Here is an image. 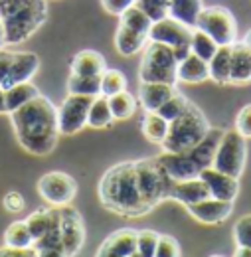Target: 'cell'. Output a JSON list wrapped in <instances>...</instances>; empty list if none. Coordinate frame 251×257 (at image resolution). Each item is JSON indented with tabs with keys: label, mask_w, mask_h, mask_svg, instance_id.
Segmentation results:
<instances>
[{
	"label": "cell",
	"mask_w": 251,
	"mask_h": 257,
	"mask_svg": "<svg viewBox=\"0 0 251 257\" xmlns=\"http://www.w3.org/2000/svg\"><path fill=\"white\" fill-rule=\"evenodd\" d=\"M16 133L18 145L34 157H48L60 137L58 128V107L42 93L8 113Z\"/></svg>",
	"instance_id": "6da1fadb"
},
{
	"label": "cell",
	"mask_w": 251,
	"mask_h": 257,
	"mask_svg": "<svg viewBox=\"0 0 251 257\" xmlns=\"http://www.w3.org/2000/svg\"><path fill=\"white\" fill-rule=\"evenodd\" d=\"M99 200L105 210L123 216V218H141L147 216L151 210L145 204L139 192L135 161L119 162L111 166L99 180Z\"/></svg>",
	"instance_id": "7a4b0ae2"
},
{
	"label": "cell",
	"mask_w": 251,
	"mask_h": 257,
	"mask_svg": "<svg viewBox=\"0 0 251 257\" xmlns=\"http://www.w3.org/2000/svg\"><path fill=\"white\" fill-rule=\"evenodd\" d=\"M48 18V0H0L6 46L26 42Z\"/></svg>",
	"instance_id": "3957f363"
},
{
	"label": "cell",
	"mask_w": 251,
	"mask_h": 257,
	"mask_svg": "<svg viewBox=\"0 0 251 257\" xmlns=\"http://www.w3.org/2000/svg\"><path fill=\"white\" fill-rule=\"evenodd\" d=\"M210 131L206 115L194 105L188 103L186 111L168 123V133L160 145L162 153H188L192 151Z\"/></svg>",
	"instance_id": "277c9868"
},
{
	"label": "cell",
	"mask_w": 251,
	"mask_h": 257,
	"mask_svg": "<svg viewBox=\"0 0 251 257\" xmlns=\"http://www.w3.org/2000/svg\"><path fill=\"white\" fill-rule=\"evenodd\" d=\"M135 174H137L139 192L151 212L164 200H170V190L174 180L166 174V170L162 168L157 157L135 161Z\"/></svg>",
	"instance_id": "5b68a950"
},
{
	"label": "cell",
	"mask_w": 251,
	"mask_h": 257,
	"mask_svg": "<svg viewBox=\"0 0 251 257\" xmlns=\"http://www.w3.org/2000/svg\"><path fill=\"white\" fill-rule=\"evenodd\" d=\"M176 67L178 60L174 56V50L151 42L145 46L143 50V62L139 67V79L141 83H168V85H176L178 77H176Z\"/></svg>",
	"instance_id": "8992f818"
},
{
	"label": "cell",
	"mask_w": 251,
	"mask_h": 257,
	"mask_svg": "<svg viewBox=\"0 0 251 257\" xmlns=\"http://www.w3.org/2000/svg\"><path fill=\"white\" fill-rule=\"evenodd\" d=\"M247 139L241 137L235 128L223 131V137L220 141V147L216 151V157L212 166L223 174H229L233 178H239L245 170L247 162Z\"/></svg>",
	"instance_id": "52a82bcc"
},
{
	"label": "cell",
	"mask_w": 251,
	"mask_h": 257,
	"mask_svg": "<svg viewBox=\"0 0 251 257\" xmlns=\"http://www.w3.org/2000/svg\"><path fill=\"white\" fill-rule=\"evenodd\" d=\"M194 28L206 32L218 46H231L237 42V22L223 6H204Z\"/></svg>",
	"instance_id": "ba28073f"
},
{
	"label": "cell",
	"mask_w": 251,
	"mask_h": 257,
	"mask_svg": "<svg viewBox=\"0 0 251 257\" xmlns=\"http://www.w3.org/2000/svg\"><path fill=\"white\" fill-rule=\"evenodd\" d=\"M192 30L186 24L166 16L158 22H153L151 26V32H149V40L151 42H158V44H164L168 48L174 50V56L176 60H184L190 54V40H192Z\"/></svg>",
	"instance_id": "9c48e42d"
},
{
	"label": "cell",
	"mask_w": 251,
	"mask_h": 257,
	"mask_svg": "<svg viewBox=\"0 0 251 257\" xmlns=\"http://www.w3.org/2000/svg\"><path fill=\"white\" fill-rule=\"evenodd\" d=\"M93 97L85 95H69L63 99L58 107V128L60 135L71 137L77 135L83 127H87V113L91 107Z\"/></svg>",
	"instance_id": "30bf717a"
},
{
	"label": "cell",
	"mask_w": 251,
	"mask_h": 257,
	"mask_svg": "<svg viewBox=\"0 0 251 257\" xmlns=\"http://www.w3.org/2000/svg\"><path fill=\"white\" fill-rule=\"evenodd\" d=\"M38 192L50 206H67L77 194V184L69 174L52 170L38 180Z\"/></svg>",
	"instance_id": "8fae6325"
},
{
	"label": "cell",
	"mask_w": 251,
	"mask_h": 257,
	"mask_svg": "<svg viewBox=\"0 0 251 257\" xmlns=\"http://www.w3.org/2000/svg\"><path fill=\"white\" fill-rule=\"evenodd\" d=\"M58 212V222H60V235H62L63 251L69 257H73L85 241V227H83V218L81 214L67 206H54Z\"/></svg>",
	"instance_id": "7c38bea8"
},
{
	"label": "cell",
	"mask_w": 251,
	"mask_h": 257,
	"mask_svg": "<svg viewBox=\"0 0 251 257\" xmlns=\"http://www.w3.org/2000/svg\"><path fill=\"white\" fill-rule=\"evenodd\" d=\"M188 210V214L200 224L214 225L225 222L231 212H233V202H225V200H218V198H206L198 204H190L184 206Z\"/></svg>",
	"instance_id": "4fadbf2b"
},
{
	"label": "cell",
	"mask_w": 251,
	"mask_h": 257,
	"mask_svg": "<svg viewBox=\"0 0 251 257\" xmlns=\"http://www.w3.org/2000/svg\"><path fill=\"white\" fill-rule=\"evenodd\" d=\"M200 178L210 188L212 198L225 200V202H233L237 198V194H239V178H233L229 174H223L220 170H216L214 166L204 168L200 172Z\"/></svg>",
	"instance_id": "5bb4252c"
},
{
	"label": "cell",
	"mask_w": 251,
	"mask_h": 257,
	"mask_svg": "<svg viewBox=\"0 0 251 257\" xmlns=\"http://www.w3.org/2000/svg\"><path fill=\"white\" fill-rule=\"evenodd\" d=\"M157 159L174 182L200 176V168L190 159L188 153H160Z\"/></svg>",
	"instance_id": "9a60e30c"
},
{
	"label": "cell",
	"mask_w": 251,
	"mask_h": 257,
	"mask_svg": "<svg viewBox=\"0 0 251 257\" xmlns=\"http://www.w3.org/2000/svg\"><path fill=\"white\" fill-rule=\"evenodd\" d=\"M38 69H40V58L34 52H16L14 62L8 71V77L4 81V89L12 87L16 83L32 81V77L38 73Z\"/></svg>",
	"instance_id": "2e32d148"
},
{
	"label": "cell",
	"mask_w": 251,
	"mask_h": 257,
	"mask_svg": "<svg viewBox=\"0 0 251 257\" xmlns=\"http://www.w3.org/2000/svg\"><path fill=\"white\" fill-rule=\"evenodd\" d=\"M223 137V128L220 127H210V131L206 133V137L192 149L188 151L190 159L196 162V166L200 168V172L204 168H210L212 162H214V157H216V151L220 147V141Z\"/></svg>",
	"instance_id": "e0dca14e"
},
{
	"label": "cell",
	"mask_w": 251,
	"mask_h": 257,
	"mask_svg": "<svg viewBox=\"0 0 251 257\" xmlns=\"http://www.w3.org/2000/svg\"><path fill=\"white\" fill-rule=\"evenodd\" d=\"M210 188L206 186V182L196 176V178H190V180H180V182H174L172 184V190H170V200H176L180 202L182 206H190V204H198L206 198H210Z\"/></svg>",
	"instance_id": "ac0fdd59"
},
{
	"label": "cell",
	"mask_w": 251,
	"mask_h": 257,
	"mask_svg": "<svg viewBox=\"0 0 251 257\" xmlns=\"http://www.w3.org/2000/svg\"><path fill=\"white\" fill-rule=\"evenodd\" d=\"M229 83L231 85H245L251 83V50L237 40L231 46V69H229Z\"/></svg>",
	"instance_id": "d6986e66"
},
{
	"label": "cell",
	"mask_w": 251,
	"mask_h": 257,
	"mask_svg": "<svg viewBox=\"0 0 251 257\" xmlns=\"http://www.w3.org/2000/svg\"><path fill=\"white\" fill-rule=\"evenodd\" d=\"M176 93V85L168 83H141L139 101L145 111H158L170 97Z\"/></svg>",
	"instance_id": "ffe728a7"
},
{
	"label": "cell",
	"mask_w": 251,
	"mask_h": 257,
	"mask_svg": "<svg viewBox=\"0 0 251 257\" xmlns=\"http://www.w3.org/2000/svg\"><path fill=\"white\" fill-rule=\"evenodd\" d=\"M107 69L105 58L95 50H81L71 60V73L75 75H87V77H99Z\"/></svg>",
	"instance_id": "44dd1931"
},
{
	"label": "cell",
	"mask_w": 251,
	"mask_h": 257,
	"mask_svg": "<svg viewBox=\"0 0 251 257\" xmlns=\"http://www.w3.org/2000/svg\"><path fill=\"white\" fill-rule=\"evenodd\" d=\"M176 77H178V81H182V83H202V81L210 79L208 62H204L202 58H198L196 54L190 52L184 60L178 62Z\"/></svg>",
	"instance_id": "7402d4cb"
},
{
	"label": "cell",
	"mask_w": 251,
	"mask_h": 257,
	"mask_svg": "<svg viewBox=\"0 0 251 257\" xmlns=\"http://www.w3.org/2000/svg\"><path fill=\"white\" fill-rule=\"evenodd\" d=\"M147 44H149V36L135 32V30L119 24V28L115 32V50L121 56H125V58L137 56V54H141L145 50Z\"/></svg>",
	"instance_id": "603a6c76"
},
{
	"label": "cell",
	"mask_w": 251,
	"mask_h": 257,
	"mask_svg": "<svg viewBox=\"0 0 251 257\" xmlns=\"http://www.w3.org/2000/svg\"><path fill=\"white\" fill-rule=\"evenodd\" d=\"M233 46V44H231ZM231 46H220L214 58L208 62L210 79L218 85H229V69H231Z\"/></svg>",
	"instance_id": "cb8c5ba5"
},
{
	"label": "cell",
	"mask_w": 251,
	"mask_h": 257,
	"mask_svg": "<svg viewBox=\"0 0 251 257\" xmlns=\"http://www.w3.org/2000/svg\"><path fill=\"white\" fill-rule=\"evenodd\" d=\"M204 10V2L202 0H170V12L168 16L186 24L190 28L196 26L200 12Z\"/></svg>",
	"instance_id": "d4e9b609"
},
{
	"label": "cell",
	"mask_w": 251,
	"mask_h": 257,
	"mask_svg": "<svg viewBox=\"0 0 251 257\" xmlns=\"http://www.w3.org/2000/svg\"><path fill=\"white\" fill-rule=\"evenodd\" d=\"M56 208L52 206V208H40V210H36L34 214H30L24 222L28 225V229H30L32 237H34V241H38L40 237H44L48 231H52L54 229V225H56Z\"/></svg>",
	"instance_id": "484cf974"
},
{
	"label": "cell",
	"mask_w": 251,
	"mask_h": 257,
	"mask_svg": "<svg viewBox=\"0 0 251 257\" xmlns=\"http://www.w3.org/2000/svg\"><path fill=\"white\" fill-rule=\"evenodd\" d=\"M40 95L38 87L32 81H24V83H16L12 87L6 89V113H12L16 109H20L22 105H26L34 97Z\"/></svg>",
	"instance_id": "4316f807"
},
{
	"label": "cell",
	"mask_w": 251,
	"mask_h": 257,
	"mask_svg": "<svg viewBox=\"0 0 251 257\" xmlns=\"http://www.w3.org/2000/svg\"><path fill=\"white\" fill-rule=\"evenodd\" d=\"M113 115H111V107H109V99L105 95H97L91 101L89 113H87V127L91 128H107L113 123Z\"/></svg>",
	"instance_id": "83f0119b"
},
{
	"label": "cell",
	"mask_w": 251,
	"mask_h": 257,
	"mask_svg": "<svg viewBox=\"0 0 251 257\" xmlns=\"http://www.w3.org/2000/svg\"><path fill=\"white\" fill-rule=\"evenodd\" d=\"M105 243L121 257H129L133 251H137V229H131V227L117 229L105 239Z\"/></svg>",
	"instance_id": "f1b7e54d"
},
{
	"label": "cell",
	"mask_w": 251,
	"mask_h": 257,
	"mask_svg": "<svg viewBox=\"0 0 251 257\" xmlns=\"http://www.w3.org/2000/svg\"><path fill=\"white\" fill-rule=\"evenodd\" d=\"M141 128H143V135L147 141H151L153 145H162V141L168 133V121L162 119L157 111H147Z\"/></svg>",
	"instance_id": "f546056e"
},
{
	"label": "cell",
	"mask_w": 251,
	"mask_h": 257,
	"mask_svg": "<svg viewBox=\"0 0 251 257\" xmlns=\"http://www.w3.org/2000/svg\"><path fill=\"white\" fill-rule=\"evenodd\" d=\"M4 245L8 247H16V249H28L34 247V237H32L30 229L26 222H14L6 227L4 231Z\"/></svg>",
	"instance_id": "4dcf8cb0"
},
{
	"label": "cell",
	"mask_w": 251,
	"mask_h": 257,
	"mask_svg": "<svg viewBox=\"0 0 251 257\" xmlns=\"http://www.w3.org/2000/svg\"><path fill=\"white\" fill-rule=\"evenodd\" d=\"M67 93L85 97L101 95V75L99 77H87V75L71 73L69 79H67Z\"/></svg>",
	"instance_id": "1f68e13d"
},
{
	"label": "cell",
	"mask_w": 251,
	"mask_h": 257,
	"mask_svg": "<svg viewBox=\"0 0 251 257\" xmlns=\"http://www.w3.org/2000/svg\"><path fill=\"white\" fill-rule=\"evenodd\" d=\"M109 99V107H111V115L115 121H127L135 115L137 111V99L135 95H131L129 91H121L117 95L107 97Z\"/></svg>",
	"instance_id": "d6a6232c"
},
{
	"label": "cell",
	"mask_w": 251,
	"mask_h": 257,
	"mask_svg": "<svg viewBox=\"0 0 251 257\" xmlns=\"http://www.w3.org/2000/svg\"><path fill=\"white\" fill-rule=\"evenodd\" d=\"M119 24H121V26H127V28H131V30H135V32L149 36L151 26H153V20H151L139 6L133 4L131 8H127L125 12L119 16Z\"/></svg>",
	"instance_id": "836d02e7"
},
{
	"label": "cell",
	"mask_w": 251,
	"mask_h": 257,
	"mask_svg": "<svg viewBox=\"0 0 251 257\" xmlns=\"http://www.w3.org/2000/svg\"><path fill=\"white\" fill-rule=\"evenodd\" d=\"M218 48H220V46H218L206 32H202V30H198V28L192 30V40H190V52H192V54H196V56L202 58L204 62H210V60L214 58V54H216Z\"/></svg>",
	"instance_id": "e575fe53"
},
{
	"label": "cell",
	"mask_w": 251,
	"mask_h": 257,
	"mask_svg": "<svg viewBox=\"0 0 251 257\" xmlns=\"http://www.w3.org/2000/svg\"><path fill=\"white\" fill-rule=\"evenodd\" d=\"M127 89V77L119 69H105L101 75V95L111 97Z\"/></svg>",
	"instance_id": "d590c367"
},
{
	"label": "cell",
	"mask_w": 251,
	"mask_h": 257,
	"mask_svg": "<svg viewBox=\"0 0 251 257\" xmlns=\"http://www.w3.org/2000/svg\"><path fill=\"white\" fill-rule=\"evenodd\" d=\"M188 103H190V101L186 99V97L182 95L180 91H176L174 95L170 97V99H168V101H166V103H164V105L158 109L157 113L160 115V117H162V119H166V121L170 123V121L178 119V117H180V115L186 111Z\"/></svg>",
	"instance_id": "8d00e7d4"
},
{
	"label": "cell",
	"mask_w": 251,
	"mask_h": 257,
	"mask_svg": "<svg viewBox=\"0 0 251 257\" xmlns=\"http://www.w3.org/2000/svg\"><path fill=\"white\" fill-rule=\"evenodd\" d=\"M135 6H139L153 22L166 18L170 12V0H135Z\"/></svg>",
	"instance_id": "74e56055"
},
{
	"label": "cell",
	"mask_w": 251,
	"mask_h": 257,
	"mask_svg": "<svg viewBox=\"0 0 251 257\" xmlns=\"http://www.w3.org/2000/svg\"><path fill=\"white\" fill-rule=\"evenodd\" d=\"M160 233L153 229H141L137 231V251L143 257H155Z\"/></svg>",
	"instance_id": "f35d334b"
},
{
	"label": "cell",
	"mask_w": 251,
	"mask_h": 257,
	"mask_svg": "<svg viewBox=\"0 0 251 257\" xmlns=\"http://www.w3.org/2000/svg\"><path fill=\"white\" fill-rule=\"evenodd\" d=\"M233 241L237 247L251 249V214L241 216L233 225Z\"/></svg>",
	"instance_id": "ab89813d"
},
{
	"label": "cell",
	"mask_w": 251,
	"mask_h": 257,
	"mask_svg": "<svg viewBox=\"0 0 251 257\" xmlns=\"http://www.w3.org/2000/svg\"><path fill=\"white\" fill-rule=\"evenodd\" d=\"M155 257H180V245H178V241L172 235H160L158 237Z\"/></svg>",
	"instance_id": "60d3db41"
},
{
	"label": "cell",
	"mask_w": 251,
	"mask_h": 257,
	"mask_svg": "<svg viewBox=\"0 0 251 257\" xmlns=\"http://www.w3.org/2000/svg\"><path fill=\"white\" fill-rule=\"evenodd\" d=\"M2 206H4L6 212H10V214H18V212H22V210L26 208V200H24V196H22L20 192L10 190V192L4 194V198H2Z\"/></svg>",
	"instance_id": "b9f144b4"
},
{
	"label": "cell",
	"mask_w": 251,
	"mask_h": 257,
	"mask_svg": "<svg viewBox=\"0 0 251 257\" xmlns=\"http://www.w3.org/2000/svg\"><path fill=\"white\" fill-rule=\"evenodd\" d=\"M235 131L241 137L251 139V105H245L239 109V113L235 117Z\"/></svg>",
	"instance_id": "7bdbcfd3"
},
{
	"label": "cell",
	"mask_w": 251,
	"mask_h": 257,
	"mask_svg": "<svg viewBox=\"0 0 251 257\" xmlns=\"http://www.w3.org/2000/svg\"><path fill=\"white\" fill-rule=\"evenodd\" d=\"M133 4H135V0H101V6L105 8V12H109L113 16H121Z\"/></svg>",
	"instance_id": "ee69618b"
},
{
	"label": "cell",
	"mask_w": 251,
	"mask_h": 257,
	"mask_svg": "<svg viewBox=\"0 0 251 257\" xmlns=\"http://www.w3.org/2000/svg\"><path fill=\"white\" fill-rule=\"evenodd\" d=\"M14 54L12 50H6V48H0V85L4 87V81L8 77V71H10V65L14 62Z\"/></svg>",
	"instance_id": "f6af8a7d"
},
{
	"label": "cell",
	"mask_w": 251,
	"mask_h": 257,
	"mask_svg": "<svg viewBox=\"0 0 251 257\" xmlns=\"http://www.w3.org/2000/svg\"><path fill=\"white\" fill-rule=\"evenodd\" d=\"M0 257H38V251H36V247L16 249V247L2 245V247H0Z\"/></svg>",
	"instance_id": "bcb514c9"
},
{
	"label": "cell",
	"mask_w": 251,
	"mask_h": 257,
	"mask_svg": "<svg viewBox=\"0 0 251 257\" xmlns=\"http://www.w3.org/2000/svg\"><path fill=\"white\" fill-rule=\"evenodd\" d=\"M38 257H69L63 249H36Z\"/></svg>",
	"instance_id": "7dc6e473"
},
{
	"label": "cell",
	"mask_w": 251,
	"mask_h": 257,
	"mask_svg": "<svg viewBox=\"0 0 251 257\" xmlns=\"http://www.w3.org/2000/svg\"><path fill=\"white\" fill-rule=\"evenodd\" d=\"M95 257H121V255H119L117 251H113V249H111V247H109V245H107V243L103 241V243H101V247H99V251H97V255H95Z\"/></svg>",
	"instance_id": "c3c4849f"
},
{
	"label": "cell",
	"mask_w": 251,
	"mask_h": 257,
	"mask_svg": "<svg viewBox=\"0 0 251 257\" xmlns=\"http://www.w3.org/2000/svg\"><path fill=\"white\" fill-rule=\"evenodd\" d=\"M0 113H6V89L0 85Z\"/></svg>",
	"instance_id": "681fc988"
},
{
	"label": "cell",
	"mask_w": 251,
	"mask_h": 257,
	"mask_svg": "<svg viewBox=\"0 0 251 257\" xmlns=\"http://www.w3.org/2000/svg\"><path fill=\"white\" fill-rule=\"evenodd\" d=\"M233 257H251V249H247V247H237Z\"/></svg>",
	"instance_id": "f907efd6"
},
{
	"label": "cell",
	"mask_w": 251,
	"mask_h": 257,
	"mask_svg": "<svg viewBox=\"0 0 251 257\" xmlns=\"http://www.w3.org/2000/svg\"><path fill=\"white\" fill-rule=\"evenodd\" d=\"M0 48H6V34H4V24L0 20Z\"/></svg>",
	"instance_id": "816d5d0a"
},
{
	"label": "cell",
	"mask_w": 251,
	"mask_h": 257,
	"mask_svg": "<svg viewBox=\"0 0 251 257\" xmlns=\"http://www.w3.org/2000/svg\"><path fill=\"white\" fill-rule=\"evenodd\" d=\"M241 42H243V44H245V46H247V48L251 50V30H247V34H245V38H243Z\"/></svg>",
	"instance_id": "f5cc1de1"
},
{
	"label": "cell",
	"mask_w": 251,
	"mask_h": 257,
	"mask_svg": "<svg viewBox=\"0 0 251 257\" xmlns=\"http://www.w3.org/2000/svg\"><path fill=\"white\" fill-rule=\"evenodd\" d=\"M129 257H143V255H141L139 251H133V253H131V255H129Z\"/></svg>",
	"instance_id": "db71d44e"
},
{
	"label": "cell",
	"mask_w": 251,
	"mask_h": 257,
	"mask_svg": "<svg viewBox=\"0 0 251 257\" xmlns=\"http://www.w3.org/2000/svg\"><path fill=\"white\" fill-rule=\"evenodd\" d=\"M210 257H223V255H210Z\"/></svg>",
	"instance_id": "11a10c76"
}]
</instances>
